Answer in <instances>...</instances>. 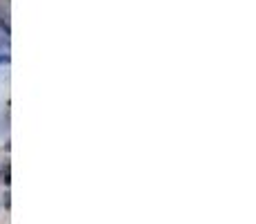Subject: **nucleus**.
Segmentation results:
<instances>
[{
	"mask_svg": "<svg viewBox=\"0 0 256 224\" xmlns=\"http://www.w3.org/2000/svg\"><path fill=\"white\" fill-rule=\"evenodd\" d=\"M0 27H2V29H4V34H9V25H7V22H4V20H0Z\"/></svg>",
	"mask_w": 256,
	"mask_h": 224,
	"instance_id": "obj_1",
	"label": "nucleus"
}]
</instances>
